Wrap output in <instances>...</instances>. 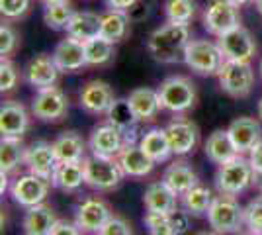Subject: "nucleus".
Here are the masks:
<instances>
[{
    "label": "nucleus",
    "mask_w": 262,
    "mask_h": 235,
    "mask_svg": "<svg viewBox=\"0 0 262 235\" xmlns=\"http://www.w3.org/2000/svg\"><path fill=\"white\" fill-rule=\"evenodd\" d=\"M190 26L188 24L166 22L157 28L149 37V51L155 61L161 63H178L184 61L186 47L190 44Z\"/></svg>",
    "instance_id": "nucleus-1"
},
{
    "label": "nucleus",
    "mask_w": 262,
    "mask_h": 235,
    "mask_svg": "<svg viewBox=\"0 0 262 235\" xmlns=\"http://www.w3.org/2000/svg\"><path fill=\"white\" fill-rule=\"evenodd\" d=\"M159 100L164 110L172 114H184L196 104V84L188 77H168L157 89Z\"/></svg>",
    "instance_id": "nucleus-2"
},
{
    "label": "nucleus",
    "mask_w": 262,
    "mask_h": 235,
    "mask_svg": "<svg viewBox=\"0 0 262 235\" xmlns=\"http://www.w3.org/2000/svg\"><path fill=\"white\" fill-rule=\"evenodd\" d=\"M252 180H254V168H252L251 161L239 155L223 165H219L217 175H215L219 194H229V196L243 194L252 184Z\"/></svg>",
    "instance_id": "nucleus-3"
},
{
    "label": "nucleus",
    "mask_w": 262,
    "mask_h": 235,
    "mask_svg": "<svg viewBox=\"0 0 262 235\" xmlns=\"http://www.w3.org/2000/svg\"><path fill=\"white\" fill-rule=\"evenodd\" d=\"M82 165H84L86 184L98 192L114 190L116 186H120L121 179L125 177L114 157H84Z\"/></svg>",
    "instance_id": "nucleus-4"
},
{
    "label": "nucleus",
    "mask_w": 262,
    "mask_h": 235,
    "mask_svg": "<svg viewBox=\"0 0 262 235\" xmlns=\"http://www.w3.org/2000/svg\"><path fill=\"white\" fill-rule=\"evenodd\" d=\"M208 222L213 231L219 235L237 233L245 224V212L235 200V196L219 194L211 202V208L208 212Z\"/></svg>",
    "instance_id": "nucleus-5"
},
{
    "label": "nucleus",
    "mask_w": 262,
    "mask_h": 235,
    "mask_svg": "<svg viewBox=\"0 0 262 235\" xmlns=\"http://www.w3.org/2000/svg\"><path fill=\"white\" fill-rule=\"evenodd\" d=\"M225 61L219 44L209 39H192L186 47L184 63L198 75H217Z\"/></svg>",
    "instance_id": "nucleus-6"
},
{
    "label": "nucleus",
    "mask_w": 262,
    "mask_h": 235,
    "mask_svg": "<svg viewBox=\"0 0 262 235\" xmlns=\"http://www.w3.org/2000/svg\"><path fill=\"white\" fill-rule=\"evenodd\" d=\"M219 87L231 98H247L254 87V71L251 63L225 61L217 73Z\"/></svg>",
    "instance_id": "nucleus-7"
},
{
    "label": "nucleus",
    "mask_w": 262,
    "mask_h": 235,
    "mask_svg": "<svg viewBox=\"0 0 262 235\" xmlns=\"http://www.w3.org/2000/svg\"><path fill=\"white\" fill-rule=\"evenodd\" d=\"M237 26H241L239 6L229 0H213L204 12V28L215 37H221Z\"/></svg>",
    "instance_id": "nucleus-8"
},
{
    "label": "nucleus",
    "mask_w": 262,
    "mask_h": 235,
    "mask_svg": "<svg viewBox=\"0 0 262 235\" xmlns=\"http://www.w3.org/2000/svg\"><path fill=\"white\" fill-rule=\"evenodd\" d=\"M32 112L43 122H59L69 112V98L59 87L41 89L32 102Z\"/></svg>",
    "instance_id": "nucleus-9"
},
{
    "label": "nucleus",
    "mask_w": 262,
    "mask_h": 235,
    "mask_svg": "<svg viewBox=\"0 0 262 235\" xmlns=\"http://www.w3.org/2000/svg\"><path fill=\"white\" fill-rule=\"evenodd\" d=\"M217 44L227 61L249 63L254 57V53H256V41H254L251 32L247 28H243V26H237L235 30H231V32L223 34L221 37H217Z\"/></svg>",
    "instance_id": "nucleus-10"
},
{
    "label": "nucleus",
    "mask_w": 262,
    "mask_h": 235,
    "mask_svg": "<svg viewBox=\"0 0 262 235\" xmlns=\"http://www.w3.org/2000/svg\"><path fill=\"white\" fill-rule=\"evenodd\" d=\"M112 218L108 202L102 200L100 196H90L86 200H82L77 208L75 216V224L80 227V231L84 233H100V229L106 225Z\"/></svg>",
    "instance_id": "nucleus-11"
},
{
    "label": "nucleus",
    "mask_w": 262,
    "mask_h": 235,
    "mask_svg": "<svg viewBox=\"0 0 262 235\" xmlns=\"http://www.w3.org/2000/svg\"><path fill=\"white\" fill-rule=\"evenodd\" d=\"M47 192H49V180L41 179L33 173L18 177L10 186V194L14 202H18L20 206H26V208L43 204V200L47 198Z\"/></svg>",
    "instance_id": "nucleus-12"
},
{
    "label": "nucleus",
    "mask_w": 262,
    "mask_h": 235,
    "mask_svg": "<svg viewBox=\"0 0 262 235\" xmlns=\"http://www.w3.org/2000/svg\"><path fill=\"white\" fill-rule=\"evenodd\" d=\"M114 159L118 161L121 173L125 177H133V179L147 177L155 168V165H157L153 159L143 151L141 145H135V143H125Z\"/></svg>",
    "instance_id": "nucleus-13"
},
{
    "label": "nucleus",
    "mask_w": 262,
    "mask_h": 235,
    "mask_svg": "<svg viewBox=\"0 0 262 235\" xmlns=\"http://www.w3.org/2000/svg\"><path fill=\"white\" fill-rule=\"evenodd\" d=\"M123 145H125L123 132L110 122L104 123V125H98L90 134V139H88V147H90L92 155L98 157H116Z\"/></svg>",
    "instance_id": "nucleus-14"
},
{
    "label": "nucleus",
    "mask_w": 262,
    "mask_h": 235,
    "mask_svg": "<svg viewBox=\"0 0 262 235\" xmlns=\"http://www.w3.org/2000/svg\"><path fill=\"white\" fill-rule=\"evenodd\" d=\"M59 73L61 71L57 67L53 55H45V53L35 55L26 65V78L37 90L55 87L57 84V78H59Z\"/></svg>",
    "instance_id": "nucleus-15"
},
{
    "label": "nucleus",
    "mask_w": 262,
    "mask_h": 235,
    "mask_svg": "<svg viewBox=\"0 0 262 235\" xmlns=\"http://www.w3.org/2000/svg\"><path fill=\"white\" fill-rule=\"evenodd\" d=\"M30 127V114L26 106L16 100H8L0 108V132L2 137H22Z\"/></svg>",
    "instance_id": "nucleus-16"
},
{
    "label": "nucleus",
    "mask_w": 262,
    "mask_h": 235,
    "mask_svg": "<svg viewBox=\"0 0 262 235\" xmlns=\"http://www.w3.org/2000/svg\"><path fill=\"white\" fill-rule=\"evenodd\" d=\"M114 102V92L104 80H90L80 90V106L88 114H108Z\"/></svg>",
    "instance_id": "nucleus-17"
},
{
    "label": "nucleus",
    "mask_w": 262,
    "mask_h": 235,
    "mask_svg": "<svg viewBox=\"0 0 262 235\" xmlns=\"http://www.w3.org/2000/svg\"><path fill=\"white\" fill-rule=\"evenodd\" d=\"M26 167L30 168V173H33V175L51 180L55 167H57L53 143L37 141V143L28 147V151H26Z\"/></svg>",
    "instance_id": "nucleus-18"
},
{
    "label": "nucleus",
    "mask_w": 262,
    "mask_h": 235,
    "mask_svg": "<svg viewBox=\"0 0 262 235\" xmlns=\"http://www.w3.org/2000/svg\"><path fill=\"white\" fill-rule=\"evenodd\" d=\"M53 59L61 73H75L78 69L86 65V53H84V44L75 37L61 39L53 51Z\"/></svg>",
    "instance_id": "nucleus-19"
},
{
    "label": "nucleus",
    "mask_w": 262,
    "mask_h": 235,
    "mask_svg": "<svg viewBox=\"0 0 262 235\" xmlns=\"http://www.w3.org/2000/svg\"><path fill=\"white\" fill-rule=\"evenodd\" d=\"M143 204L147 208V212L157 213H170L178 210V194H176L164 180L151 182L147 186V190L143 194Z\"/></svg>",
    "instance_id": "nucleus-20"
},
{
    "label": "nucleus",
    "mask_w": 262,
    "mask_h": 235,
    "mask_svg": "<svg viewBox=\"0 0 262 235\" xmlns=\"http://www.w3.org/2000/svg\"><path fill=\"white\" fill-rule=\"evenodd\" d=\"M227 132H229L231 141H233V145L237 147L239 155L241 153L251 151L252 147L256 145L262 137L260 122L254 120V118H247V116L233 120L231 125L227 127Z\"/></svg>",
    "instance_id": "nucleus-21"
},
{
    "label": "nucleus",
    "mask_w": 262,
    "mask_h": 235,
    "mask_svg": "<svg viewBox=\"0 0 262 235\" xmlns=\"http://www.w3.org/2000/svg\"><path fill=\"white\" fill-rule=\"evenodd\" d=\"M166 137L174 155L192 153L198 143V127L188 120H174L166 127Z\"/></svg>",
    "instance_id": "nucleus-22"
},
{
    "label": "nucleus",
    "mask_w": 262,
    "mask_h": 235,
    "mask_svg": "<svg viewBox=\"0 0 262 235\" xmlns=\"http://www.w3.org/2000/svg\"><path fill=\"white\" fill-rule=\"evenodd\" d=\"M163 180L178 194V196H182V194H186L192 186L198 184V175L188 161L180 159V161H174V163H170L168 167L164 168Z\"/></svg>",
    "instance_id": "nucleus-23"
},
{
    "label": "nucleus",
    "mask_w": 262,
    "mask_h": 235,
    "mask_svg": "<svg viewBox=\"0 0 262 235\" xmlns=\"http://www.w3.org/2000/svg\"><path fill=\"white\" fill-rule=\"evenodd\" d=\"M127 102H129L131 110H133L135 118L139 122H151L159 114V110L163 108L161 100H159V92L153 89L131 90V94L127 96Z\"/></svg>",
    "instance_id": "nucleus-24"
},
{
    "label": "nucleus",
    "mask_w": 262,
    "mask_h": 235,
    "mask_svg": "<svg viewBox=\"0 0 262 235\" xmlns=\"http://www.w3.org/2000/svg\"><path fill=\"white\" fill-rule=\"evenodd\" d=\"M57 216L55 212L45 206V204H37L28 208V212L24 216V233L26 235H49L53 231L55 224H57Z\"/></svg>",
    "instance_id": "nucleus-25"
},
{
    "label": "nucleus",
    "mask_w": 262,
    "mask_h": 235,
    "mask_svg": "<svg viewBox=\"0 0 262 235\" xmlns=\"http://www.w3.org/2000/svg\"><path fill=\"white\" fill-rule=\"evenodd\" d=\"M100 30H102V16L96 14V12H75L71 24L67 26V34L71 37H75L78 41H90L94 37L100 35Z\"/></svg>",
    "instance_id": "nucleus-26"
},
{
    "label": "nucleus",
    "mask_w": 262,
    "mask_h": 235,
    "mask_svg": "<svg viewBox=\"0 0 262 235\" xmlns=\"http://www.w3.org/2000/svg\"><path fill=\"white\" fill-rule=\"evenodd\" d=\"M51 182H53V186L65 192L78 190L82 184H86L82 161H78V163H57Z\"/></svg>",
    "instance_id": "nucleus-27"
},
{
    "label": "nucleus",
    "mask_w": 262,
    "mask_h": 235,
    "mask_svg": "<svg viewBox=\"0 0 262 235\" xmlns=\"http://www.w3.org/2000/svg\"><path fill=\"white\" fill-rule=\"evenodd\" d=\"M55 157L57 163H78L84 159V139L75 132H67V134L59 135L53 141Z\"/></svg>",
    "instance_id": "nucleus-28"
},
{
    "label": "nucleus",
    "mask_w": 262,
    "mask_h": 235,
    "mask_svg": "<svg viewBox=\"0 0 262 235\" xmlns=\"http://www.w3.org/2000/svg\"><path fill=\"white\" fill-rule=\"evenodd\" d=\"M206 155L215 165H223L231 159H235L239 155V151H237V147L233 145L227 130H215L206 141Z\"/></svg>",
    "instance_id": "nucleus-29"
},
{
    "label": "nucleus",
    "mask_w": 262,
    "mask_h": 235,
    "mask_svg": "<svg viewBox=\"0 0 262 235\" xmlns=\"http://www.w3.org/2000/svg\"><path fill=\"white\" fill-rule=\"evenodd\" d=\"M139 145L155 163H164L172 155V149H170L168 137H166V130H161V127H155L151 132H147L141 137Z\"/></svg>",
    "instance_id": "nucleus-30"
},
{
    "label": "nucleus",
    "mask_w": 262,
    "mask_h": 235,
    "mask_svg": "<svg viewBox=\"0 0 262 235\" xmlns=\"http://www.w3.org/2000/svg\"><path fill=\"white\" fill-rule=\"evenodd\" d=\"M129 32V14L123 10H110L102 16V30L100 35L112 44H120Z\"/></svg>",
    "instance_id": "nucleus-31"
},
{
    "label": "nucleus",
    "mask_w": 262,
    "mask_h": 235,
    "mask_svg": "<svg viewBox=\"0 0 262 235\" xmlns=\"http://www.w3.org/2000/svg\"><path fill=\"white\" fill-rule=\"evenodd\" d=\"M26 147L22 143V137H2L0 143V170L12 173L18 165L26 163Z\"/></svg>",
    "instance_id": "nucleus-32"
},
{
    "label": "nucleus",
    "mask_w": 262,
    "mask_h": 235,
    "mask_svg": "<svg viewBox=\"0 0 262 235\" xmlns=\"http://www.w3.org/2000/svg\"><path fill=\"white\" fill-rule=\"evenodd\" d=\"M182 202H184V208L188 213H192V216H204V213L209 212L213 196H211V190H209L208 186L196 184V186H192L186 194H182Z\"/></svg>",
    "instance_id": "nucleus-33"
},
{
    "label": "nucleus",
    "mask_w": 262,
    "mask_h": 235,
    "mask_svg": "<svg viewBox=\"0 0 262 235\" xmlns=\"http://www.w3.org/2000/svg\"><path fill=\"white\" fill-rule=\"evenodd\" d=\"M106 116H108L110 123H114L116 127H120L121 132H123V137L129 134V132H133L135 130V123L139 122L135 118V114H133L127 100H116L112 104V108L108 110Z\"/></svg>",
    "instance_id": "nucleus-34"
},
{
    "label": "nucleus",
    "mask_w": 262,
    "mask_h": 235,
    "mask_svg": "<svg viewBox=\"0 0 262 235\" xmlns=\"http://www.w3.org/2000/svg\"><path fill=\"white\" fill-rule=\"evenodd\" d=\"M114 45L112 41L104 39L102 35L90 39V41H84V53H86V65H106L110 59L114 57Z\"/></svg>",
    "instance_id": "nucleus-35"
},
{
    "label": "nucleus",
    "mask_w": 262,
    "mask_h": 235,
    "mask_svg": "<svg viewBox=\"0 0 262 235\" xmlns=\"http://www.w3.org/2000/svg\"><path fill=\"white\" fill-rule=\"evenodd\" d=\"M75 16V10L71 8L69 2L63 4H51L43 8V22L51 30H67V26L71 24Z\"/></svg>",
    "instance_id": "nucleus-36"
},
{
    "label": "nucleus",
    "mask_w": 262,
    "mask_h": 235,
    "mask_svg": "<svg viewBox=\"0 0 262 235\" xmlns=\"http://www.w3.org/2000/svg\"><path fill=\"white\" fill-rule=\"evenodd\" d=\"M194 14H196V2L194 0H166V4H164L166 22L190 24Z\"/></svg>",
    "instance_id": "nucleus-37"
},
{
    "label": "nucleus",
    "mask_w": 262,
    "mask_h": 235,
    "mask_svg": "<svg viewBox=\"0 0 262 235\" xmlns=\"http://www.w3.org/2000/svg\"><path fill=\"white\" fill-rule=\"evenodd\" d=\"M145 225L149 229V235H178L174 224H172V218L168 213L147 212Z\"/></svg>",
    "instance_id": "nucleus-38"
},
{
    "label": "nucleus",
    "mask_w": 262,
    "mask_h": 235,
    "mask_svg": "<svg viewBox=\"0 0 262 235\" xmlns=\"http://www.w3.org/2000/svg\"><path fill=\"white\" fill-rule=\"evenodd\" d=\"M245 225L249 227V231L262 235V196H256L251 200L245 208Z\"/></svg>",
    "instance_id": "nucleus-39"
},
{
    "label": "nucleus",
    "mask_w": 262,
    "mask_h": 235,
    "mask_svg": "<svg viewBox=\"0 0 262 235\" xmlns=\"http://www.w3.org/2000/svg\"><path fill=\"white\" fill-rule=\"evenodd\" d=\"M18 47V34L10 24H2L0 28V55L2 59L10 57Z\"/></svg>",
    "instance_id": "nucleus-40"
},
{
    "label": "nucleus",
    "mask_w": 262,
    "mask_h": 235,
    "mask_svg": "<svg viewBox=\"0 0 262 235\" xmlns=\"http://www.w3.org/2000/svg\"><path fill=\"white\" fill-rule=\"evenodd\" d=\"M30 2L32 0H0V12H2L4 18L16 20V18H22L28 12Z\"/></svg>",
    "instance_id": "nucleus-41"
},
{
    "label": "nucleus",
    "mask_w": 262,
    "mask_h": 235,
    "mask_svg": "<svg viewBox=\"0 0 262 235\" xmlns=\"http://www.w3.org/2000/svg\"><path fill=\"white\" fill-rule=\"evenodd\" d=\"M18 71L12 65L8 59L0 61V90L2 92H10L18 84Z\"/></svg>",
    "instance_id": "nucleus-42"
},
{
    "label": "nucleus",
    "mask_w": 262,
    "mask_h": 235,
    "mask_svg": "<svg viewBox=\"0 0 262 235\" xmlns=\"http://www.w3.org/2000/svg\"><path fill=\"white\" fill-rule=\"evenodd\" d=\"M98 235H133L131 224L121 216H112Z\"/></svg>",
    "instance_id": "nucleus-43"
},
{
    "label": "nucleus",
    "mask_w": 262,
    "mask_h": 235,
    "mask_svg": "<svg viewBox=\"0 0 262 235\" xmlns=\"http://www.w3.org/2000/svg\"><path fill=\"white\" fill-rule=\"evenodd\" d=\"M80 227L77 224H71V222H65V220H59L55 224L53 231L49 235H80Z\"/></svg>",
    "instance_id": "nucleus-44"
},
{
    "label": "nucleus",
    "mask_w": 262,
    "mask_h": 235,
    "mask_svg": "<svg viewBox=\"0 0 262 235\" xmlns=\"http://www.w3.org/2000/svg\"><path fill=\"white\" fill-rule=\"evenodd\" d=\"M249 161L256 175H262V139L249 151Z\"/></svg>",
    "instance_id": "nucleus-45"
},
{
    "label": "nucleus",
    "mask_w": 262,
    "mask_h": 235,
    "mask_svg": "<svg viewBox=\"0 0 262 235\" xmlns=\"http://www.w3.org/2000/svg\"><path fill=\"white\" fill-rule=\"evenodd\" d=\"M170 218H172V224H174L178 235L184 233L186 229H188V212H180V210H176V212L170 213Z\"/></svg>",
    "instance_id": "nucleus-46"
},
{
    "label": "nucleus",
    "mask_w": 262,
    "mask_h": 235,
    "mask_svg": "<svg viewBox=\"0 0 262 235\" xmlns=\"http://www.w3.org/2000/svg\"><path fill=\"white\" fill-rule=\"evenodd\" d=\"M108 4L110 10H123V12H129L139 0H104Z\"/></svg>",
    "instance_id": "nucleus-47"
},
{
    "label": "nucleus",
    "mask_w": 262,
    "mask_h": 235,
    "mask_svg": "<svg viewBox=\"0 0 262 235\" xmlns=\"http://www.w3.org/2000/svg\"><path fill=\"white\" fill-rule=\"evenodd\" d=\"M43 6H51V4H63V2H69V0H39Z\"/></svg>",
    "instance_id": "nucleus-48"
},
{
    "label": "nucleus",
    "mask_w": 262,
    "mask_h": 235,
    "mask_svg": "<svg viewBox=\"0 0 262 235\" xmlns=\"http://www.w3.org/2000/svg\"><path fill=\"white\" fill-rule=\"evenodd\" d=\"M231 4H235V6H247V4H251V2H254V0H229Z\"/></svg>",
    "instance_id": "nucleus-49"
},
{
    "label": "nucleus",
    "mask_w": 262,
    "mask_h": 235,
    "mask_svg": "<svg viewBox=\"0 0 262 235\" xmlns=\"http://www.w3.org/2000/svg\"><path fill=\"white\" fill-rule=\"evenodd\" d=\"M254 6H256V10H258V14L262 16V0H254Z\"/></svg>",
    "instance_id": "nucleus-50"
},
{
    "label": "nucleus",
    "mask_w": 262,
    "mask_h": 235,
    "mask_svg": "<svg viewBox=\"0 0 262 235\" xmlns=\"http://www.w3.org/2000/svg\"><path fill=\"white\" fill-rule=\"evenodd\" d=\"M198 235H219L217 231H202V233H198Z\"/></svg>",
    "instance_id": "nucleus-51"
},
{
    "label": "nucleus",
    "mask_w": 262,
    "mask_h": 235,
    "mask_svg": "<svg viewBox=\"0 0 262 235\" xmlns=\"http://www.w3.org/2000/svg\"><path fill=\"white\" fill-rule=\"evenodd\" d=\"M258 118L262 120V98H260V102H258Z\"/></svg>",
    "instance_id": "nucleus-52"
},
{
    "label": "nucleus",
    "mask_w": 262,
    "mask_h": 235,
    "mask_svg": "<svg viewBox=\"0 0 262 235\" xmlns=\"http://www.w3.org/2000/svg\"><path fill=\"white\" fill-rule=\"evenodd\" d=\"M237 235H258V233H252V231H241V233Z\"/></svg>",
    "instance_id": "nucleus-53"
},
{
    "label": "nucleus",
    "mask_w": 262,
    "mask_h": 235,
    "mask_svg": "<svg viewBox=\"0 0 262 235\" xmlns=\"http://www.w3.org/2000/svg\"><path fill=\"white\" fill-rule=\"evenodd\" d=\"M260 75H262V59H260Z\"/></svg>",
    "instance_id": "nucleus-54"
},
{
    "label": "nucleus",
    "mask_w": 262,
    "mask_h": 235,
    "mask_svg": "<svg viewBox=\"0 0 262 235\" xmlns=\"http://www.w3.org/2000/svg\"><path fill=\"white\" fill-rule=\"evenodd\" d=\"M260 190H262V184H260Z\"/></svg>",
    "instance_id": "nucleus-55"
}]
</instances>
